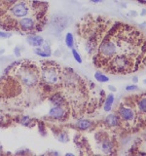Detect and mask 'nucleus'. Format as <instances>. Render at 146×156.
<instances>
[{"label":"nucleus","mask_w":146,"mask_h":156,"mask_svg":"<svg viewBox=\"0 0 146 156\" xmlns=\"http://www.w3.org/2000/svg\"><path fill=\"white\" fill-rule=\"evenodd\" d=\"M95 65L110 74L127 75L146 67V35L128 23H116L100 41Z\"/></svg>","instance_id":"obj_1"},{"label":"nucleus","mask_w":146,"mask_h":156,"mask_svg":"<svg viewBox=\"0 0 146 156\" xmlns=\"http://www.w3.org/2000/svg\"><path fill=\"white\" fill-rule=\"evenodd\" d=\"M17 76L26 87H33L39 82V72L31 65H23L17 71Z\"/></svg>","instance_id":"obj_2"},{"label":"nucleus","mask_w":146,"mask_h":156,"mask_svg":"<svg viewBox=\"0 0 146 156\" xmlns=\"http://www.w3.org/2000/svg\"><path fill=\"white\" fill-rule=\"evenodd\" d=\"M41 78L48 85H57L61 78L60 68L52 62L45 63L41 71Z\"/></svg>","instance_id":"obj_3"},{"label":"nucleus","mask_w":146,"mask_h":156,"mask_svg":"<svg viewBox=\"0 0 146 156\" xmlns=\"http://www.w3.org/2000/svg\"><path fill=\"white\" fill-rule=\"evenodd\" d=\"M117 115L119 117L120 122L125 123L126 125H130L136 119L135 110L128 104L121 105L119 106L118 111H117Z\"/></svg>","instance_id":"obj_4"},{"label":"nucleus","mask_w":146,"mask_h":156,"mask_svg":"<svg viewBox=\"0 0 146 156\" xmlns=\"http://www.w3.org/2000/svg\"><path fill=\"white\" fill-rule=\"evenodd\" d=\"M68 109L65 108L64 105L58 106V105H54V107L49 111V116L52 117L54 119H63L67 116Z\"/></svg>","instance_id":"obj_5"},{"label":"nucleus","mask_w":146,"mask_h":156,"mask_svg":"<svg viewBox=\"0 0 146 156\" xmlns=\"http://www.w3.org/2000/svg\"><path fill=\"white\" fill-rule=\"evenodd\" d=\"M26 42L32 47H40L44 44V39L35 33H30L27 34L26 36Z\"/></svg>","instance_id":"obj_6"},{"label":"nucleus","mask_w":146,"mask_h":156,"mask_svg":"<svg viewBox=\"0 0 146 156\" xmlns=\"http://www.w3.org/2000/svg\"><path fill=\"white\" fill-rule=\"evenodd\" d=\"M34 52H35L36 55L38 56H41L43 58H47V57H50L52 51H51V47L48 45L47 43H45L44 45L40 46V47H36L34 49Z\"/></svg>","instance_id":"obj_7"},{"label":"nucleus","mask_w":146,"mask_h":156,"mask_svg":"<svg viewBox=\"0 0 146 156\" xmlns=\"http://www.w3.org/2000/svg\"><path fill=\"white\" fill-rule=\"evenodd\" d=\"M50 101L54 105H58V106H62L65 105V101H64V97H63L60 93H56L54 94L51 98Z\"/></svg>","instance_id":"obj_8"},{"label":"nucleus","mask_w":146,"mask_h":156,"mask_svg":"<svg viewBox=\"0 0 146 156\" xmlns=\"http://www.w3.org/2000/svg\"><path fill=\"white\" fill-rule=\"evenodd\" d=\"M101 149L103 151L104 153L106 154H109L112 153V150L114 149V146L112 141L109 139H104L102 140V143H101Z\"/></svg>","instance_id":"obj_9"},{"label":"nucleus","mask_w":146,"mask_h":156,"mask_svg":"<svg viewBox=\"0 0 146 156\" xmlns=\"http://www.w3.org/2000/svg\"><path fill=\"white\" fill-rule=\"evenodd\" d=\"M136 107L137 110L142 114H146V96L143 95L138 98V100L136 101Z\"/></svg>","instance_id":"obj_10"},{"label":"nucleus","mask_w":146,"mask_h":156,"mask_svg":"<svg viewBox=\"0 0 146 156\" xmlns=\"http://www.w3.org/2000/svg\"><path fill=\"white\" fill-rule=\"evenodd\" d=\"M119 122H120V119H119L118 115H115V114H109L108 116L106 117V119H105L106 125H108L109 127H116V126H118Z\"/></svg>","instance_id":"obj_11"},{"label":"nucleus","mask_w":146,"mask_h":156,"mask_svg":"<svg viewBox=\"0 0 146 156\" xmlns=\"http://www.w3.org/2000/svg\"><path fill=\"white\" fill-rule=\"evenodd\" d=\"M76 126L80 130H87L92 126V122L88 119H81L76 123Z\"/></svg>","instance_id":"obj_12"},{"label":"nucleus","mask_w":146,"mask_h":156,"mask_svg":"<svg viewBox=\"0 0 146 156\" xmlns=\"http://www.w3.org/2000/svg\"><path fill=\"white\" fill-rule=\"evenodd\" d=\"M113 101H114V96L112 94H110L108 97L106 98V101H105V104H104V110L105 111H110L111 110Z\"/></svg>","instance_id":"obj_13"},{"label":"nucleus","mask_w":146,"mask_h":156,"mask_svg":"<svg viewBox=\"0 0 146 156\" xmlns=\"http://www.w3.org/2000/svg\"><path fill=\"white\" fill-rule=\"evenodd\" d=\"M65 44H66V46L68 48H70V49H73V47H74V38H73V34L72 33H70V32L66 33V35H65Z\"/></svg>","instance_id":"obj_14"},{"label":"nucleus","mask_w":146,"mask_h":156,"mask_svg":"<svg viewBox=\"0 0 146 156\" xmlns=\"http://www.w3.org/2000/svg\"><path fill=\"white\" fill-rule=\"evenodd\" d=\"M95 78L99 82H107V81H108V77H107L106 75H104L103 73L99 72V71H96V72Z\"/></svg>","instance_id":"obj_15"},{"label":"nucleus","mask_w":146,"mask_h":156,"mask_svg":"<svg viewBox=\"0 0 146 156\" xmlns=\"http://www.w3.org/2000/svg\"><path fill=\"white\" fill-rule=\"evenodd\" d=\"M72 54H73V57H74V58H75V61L78 62L79 63H81V62H82V58H81V57H80L79 54H78V52H77L76 50H74V49H73V50H72Z\"/></svg>","instance_id":"obj_16"},{"label":"nucleus","mask_w":146,"mask_h":156,"mask_svg":"<svg viewBox=\"0 0 146 156\" xmlns=\"http://www.w3.org/2000/svg\"><path fill=\"white\" fill-rule=\"evenodd\" d=\"M12 34L10 32H6V31H0V38L5 39V38H9L11 37Z\"/></svg>","instance_id":"obj_17"},{"label":"nucleus","mask_w":146,"mask_h":156,"mask_svg":"<svg viewBox=\"0 0 146 156\" xmlns=\"http://www.w3.org/2000/svg\"><path fill=\"white\" fill-rule=\"evenodd\" d=\"M29 122H30V119H29L28 117H26V116H23V117H22L21 123H22L23 125H24V126H27V125L29 124Z\"/></svg>","instance_id":"obj_18"},{"label":"nucleus","mask_w":146,"mask_h":156,"mask_svg":"<svg viewBox=\"0 0 146 156\" xmlns=\"http://www.w3.org/2000/svg\"><path fill=\"white\" fill-rule=\"evenodd\" d=\"M137 89V87H135V86H133V87H127L126 88V90L127 91H130V90H136Z\"/></svg>","instance_id":"obj_19"},{"label":"nucleus","mask_w":146,"mask_h":156,"mask_svg":"<svg viewBox=\"0 0 146 156\" xmlns=\"http://www.w3.org/2000/svg\"><path fill=\"white\" fill-rule=\"evenodd\" d=\"M91 2H94V3H99V2H101L102 0H90Z\"/></svg>","instance_id":"obj_20"},{"label":"nucleus","mask_w":146,"mask_h":156,"mask_svg":"<svg viewBox=\"0 0 146 156\" xmlns=\"http://www.w3.org/2000/svg\"><path fill=\"white\" fill-rule=\"evenodd\" d=\"M138 2L142 3V4H146V0H137Z\"/></svg>","instance_id":"obj_21"}]
</instances>
